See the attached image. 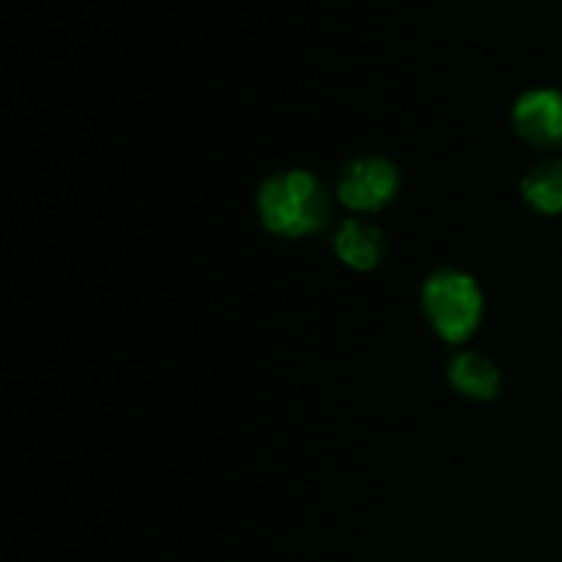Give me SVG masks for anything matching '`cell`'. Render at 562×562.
Wrapping results in <instances>:
<instances>
[{"label": "cell", "instance_id": "5", "mask_svg": "<svg viewBox=\"0 0 562 562\" xmlns=\"http://www.w3.org/2000/svg\"><path fill=\"white\" fill-rule=\"evenodd\" d=\"M335 252L346 267L357 269V272H371L387 256V239L371 220L351 217L344 220L340 228L335 231Z\"/></svg>", "mask_w": 562, "mask_h": 562}, {"label": "cell", "instance_id": "1", "mask_svg": "<svg viewBox=\"0 0 562 562\" xmlns=\"http://www.w3.org/2000/svg\"><path fill=\"white\" fill-rule=\"evenodd\" d=\"M329 195L322 181L311 170H280L269 176L258 190V214L267 231L285 236V239H302V236L318 234L327 225Z\"/></svg>", "mask_w": 562, "mask_h": 562}, {"label": "cell", "instance_id": "6", "mask_svg": "<svg viewBox=\"0 0 562 562\" xmlns=\"http://www.w3.org/2000/svg\"><path fill=\"white\" fill-rule=\"evenodd\" d=\"M448 379L456 393L475 401H494L503 390V371L481 351H459L448 366Z\"/></svg>", "mask_w": 562, "mask_h": 562}, {"label": "cell", "instance_id": "4", "mask_svg": "<svg viewBox=\"0 0 562 562\" xmlns=\"http://www.w3.org/2000/svg\"><path fill=\"white\" fill-rule=\"evenodd\" d=\"M516 135L538 148L562 146V91L558 88H532L521 93L510 113Z\"/></svg>", "mask_w": 562, "mask_h": 562}, {"label": "cell", "instance_id": "3", "mask_svg": "<svg viewBox=\"0 0 562 562\" xmlns=\"http://www.w3.org/2000/svg\"><path fill=\"white\" fill-rule=\"evenodd\" d=\"M401 173L387 157H376V154H366V157L351 159L340 173L338 192L340 203L357 214L382 212L393 198L398 195Z\"/></svg>", "mask_w": 562, "mask_h": 562}, {"label": "cell", "instance_id": "2", "mask_svg": "<svg viewBox=\"0 0 562 562\" xmlns=\"http://www.w3.org/2000/svg\"><path fill=\"white\" fill-rule=\"evenodd\" d=\"M423 313L434 333L448 344H467L483 322V291L461 269H437L423 283Z\"/></svg>", "mask_w": 562, "mask_h": 562}, {"label": "cell", "instance_id": "7", "mask_svg": "<svg viewBox=\"0 0 562 562\" xmlns=\"http://www.w3.org/2000/svg\"><path fill=\"white\" fill-rule=\"evenodd\" d=\"M521 198L538 214H547V217L562 214V159L536 165L521 179Z\"/></svg>", "mask_w": 562, "mask_h": 562}]
</instances>
